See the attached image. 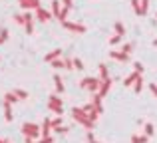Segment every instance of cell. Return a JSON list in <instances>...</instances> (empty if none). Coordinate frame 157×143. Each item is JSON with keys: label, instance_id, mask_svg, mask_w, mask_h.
<instances>
[{"label": "cell", "instance_id": "24", "mask_svg": "<svg viewBox=\"0 0 157 143\" xmlns=\"http://www.w3.org/2000/svg\"><path fill=\"white\" fill-rule=\"evenodd\" d=\"M52 131L58 133V135H66V133H70V129L66 125H60V127H52Z\"/></svg>", "mask_w": 157, "mask_h": 143}, {"label": "cell", "instance_id": "40", "mask_svg": "<svg viewBox=\"0 0 157 143\" xmlns=\"http://www.w3.org/2000/svg\"><path fill=\"white\" fill-rule=\"evenodd\" d=\"M38 143H54V137H52V135H50V137H42Z\"/></svg>", "mask_w": 157, "mask_h": 143}, {"label": "cell", "instance_id": "46", "mask_svg": "<svg viewBox=\"0 0 157 143\" xmlns=\"http://www.w3.org/2000/svg\"><path fill=\"white\" fill-rule=\"evenodd\" d=\"M26 143H34V139H26Z\"/></svg>", "mask_w": 157, "mask_h": 143}, {"label": "cell", "instance_id": "39", "mask_svg": "<svg viewBox=\"0 0 157 143\" xmlns=\"http://www.w3.org/2000/svg\"><path fill=\"white\" fill-rule=\"evenodd\" d=\"M82 109H84L86 113H92V111H94V109H96V107H94V103H88V105H84V107H82Z\"/></svg>", "mask_w": 157, "mask_h": 143}, {"label": "cell", "instance_id": "34", "mask_svg": "<svg viewBox=\"0 0 157 143\" xmlns=\"http://www.w3.org/2000/svg\"><path fill=\"white\" fill-rule=\"evenodd\" d=\"M86 139H88V143H100V141L96 139V137H94V133H92V131L86 133Z\"/></svg>", "mask_w": 157, "mask_h": 143}, {"label": "cell", "instance_id": "22", "mask_svg": "<svg viewBox=\"0 0 157 143\" xmlns=\"http://www.w3.org/2000/svg\"><path fill=\"white\" fill-rule=\"evenodd\" d=\"M113 30H115V34H119V36L125 34V26H123L121 22H115V24H113Z\"/></svg>", "mask_w": 157, "mask_h": 143}, {"label": "cell", "instance_id": "47", "mask_svg": "<svg viewBox=\"0 0 157 143\" xmlns=\"http://www.w3.org/2000/svg\"><path fill=\"white\" fill-rule=\"evenodd\" d=\"M0 44H2V40H0Z\"/></svg>", "mask_w": 157, "mask_h": 143}, {"label": "cell", "instance_id": "44", "mask_svg": "<svg viewBox=\"0 0 157 143\" xmlns=\"http://www.w3.org/2000/svg\"><path fill=\"white\" fill-rule=\"evenodd\" d=\"M151 44H153V46L157 48V38H155V40H153V42H151Z\"/></svg>", "mask_w": 157, "mask_h": 143}, {"label": "cell", "instance_id": "12", "mask_svg": "<svg viewBox=\"0 0 157 143\" xmlns=\"http://www.w3.org/2000/svg\"><path fill=\"white\" fill-rule=\"evenodd\" d=\"M54 89H56V93H58V96L66 92V88H64V81H62L60 73H56V76H54Z\"/></svg>", "mask_w": 157, "mask_h": 143}, {"label": "cell", "instance_id": "15", "mask_svg": "<svg viewBox=\"0 0 157 143\" xmlns=\"http://www.w3.org/2000/svg\"><path fill=\"white\" fill-rule=\"evenodd\" d=\"M50 131H52V119H44L42 123V137H50Z\"/></svg>", "mask_w": 157, "mask_h": 143}, {"label": "cell", "instance_id": "43", "mask_svg": "<svg viewBox=\"0 0 157 143\" xmlns=\"http://www.w3.org/2000/svg\"><path fill=\"white\" fill-rule=\"evenodd\" d=\"M147 141H149V137H147V135H141V143H147Z\"/></svg>", "mask_w": 157, "mask_h": 143}, {"label": "cell", "instance_id": "13", "mask_svg": "<svg viewBox=\"0 0 157 143\" xmlns=\"http://www.w3.org/2000/svg\"><path fill=\"white\" fill-rule=\"evenodd\" d=\"M109 58L115 62H129V54H123V52H109Z\"/></svg>", "mask_w": 157, "mask_h": 143}, {"label": "cell", "instance_id": "5", "mask_svg": "<svg viewBox=\"0 0 157 143\" xmlns=\"http://www.w3.org/2000/svg\"><path fill=\"white\" fill-rule=\"evenodd\" d=\"M62 26L66 28V30L70 32H78V34H84L88 28H86V24H78V22H70V20H64V22H60Z\"/></svg>", "mask_w": 157, "mask_h": 143}, {"label": "cell", "instance_id": "3", "mask_svg": "<svg viewBox=\"0 0 157 143\" xmlns=\"http://www.w3.org/2000/svg\"><path fill=\"white\" fill-rule=\"evenodd\" d=\"M48 107H50L56 115H64V101H62V97L58 96V93H52V96L48 97Z\"/></svg>", "mask_w": 157, "mask_h": 143}, {"label": "cell", "instance_id": "30", "mask_svg": "<svg viewBox=\"0 0 157 143\" xmlns=\"http://www.w3.org/2000/svg\"><path fill=\"white\" fill-rule=\"evenodd\" d=\"M74 68H76V70H84V62H82L80 58H74Z\"/></svg>", "mask_w": 157, "mask_h": 143}, {"label": "cell", "instance_id": "27", "mask_svg": "<svg viewBox=\"0 0 157 143\" xmlns=\"http://www.w3.org/2000/svg\"><path fill=\"white\" fill-rule=\"evenodd\" d=\"M68 14H70V10H68V8H64V6H62V12H60V16H58V20H60V22L68 20Z\"/></svg>", "mask_w": 157, "mask_h": 143}, {"label": "cell", "instance_id": "10", "mask_svg": "<svg viewBox=\"0 0 157 143\" xmlns=\"http://www.w3.org/2000/svg\"><path fill=\"white\" fill-rule=\"evenodd\" d=\"M2 107H4V121H8V123H10V121L14 119V113H12V103L2 101Z\"/></svg>", "mask_w": 157, "mask_h": 143}, {"label": "cell", "instance_id": "14", "mask_svg": "<svg viewBox=\"0 0 157 143\" xmlns=\"http://www.w3.org/2000/svg\"><path fill=\"white\" fill-rule=\"evenodd\" d=\"M139 76H143V73H139V72H131L129 76H127L125 80H123V85H125V88H129V85H133V84H135V80H137Z\"/></svg>", "mask_w": 157, "mask_h": 143}, {"label": "cell", "instance_id": "11", "mask_svg": "<svg viewBox=\"0 0 157 143\" xmlns=\"http://www.w3.org/2000/svg\"><path fill=\"white\" fill-rule=\"evenodd\" d=\"M58 58H62V48H56V50H52V52H48L46 56H44V62H54V60H58Z\"/></svg>", "mask_w": 157, "mask_h": 143}, {"label": "cell", "instance_id": "19", "mask_svg": "<svg viewBox=\"0 0 157 143\" xmlns=\"http://www.w3.org/2000/svg\"><path fill=\"white\" fill-rule=\"evenodd\" d=\"M143 88H145V84H143V76H139L137 80H135V84H133V92L135 93H141Z\"/></svg>", "mask_w": 157, "mask_h": 143}, {"label": "cell", "instance_id": "20", "mask_svg": "<svg viewBox=\"0 0 157 143\" xmlns=\"http://www.w3.org/2000/svg\"><path fill=\"white\" fill-rule=\"evenodd\" d=\"M4 101H8V103H12V105H14V103H18V96H16V93L14 92H8L6 93V96H4Z\"/></svg>", "mask_w": 157, "mask_h": 143}, {"label": "cell", "instance_id": "42", "mask_svg": "<svg viewBox=\"0 0 157 143\" xmlns=\"http://www.w3.org/2000/svg\"><path fill=\"white\" fill-rule=\"evenodd\" d=\"M131 143H141V135H131Z\"/></svg>", "mask_w": 157, "mask_h": 143}, {"label": "cell", "instance_id": "9", "mask_svg": "<svg viewBox=\"0 0 157 143\" xmlns=\"http://www.w3.org/2000/svg\"><path fill=\"white\" fill-rule=\"evenodd\" d=\"M36 18H38L40 22H48V20L52 18V12H50V10H46V8H42V6H40L38 10H36Z\"/></svg>", "mask_w": 157, "mask_h": 143}, {"label": "cell", "instance_id": "7", "mask_svg": "<svg viewBox=\"0 0 157 143\" xmlns=\"http://www.w3.org/2000/svg\"><path fill=\"white\" fill-rule=\"evenodd\" d=\"M111 85H113V80H104L101 81V85H100V92H98V96L101 97V100H104V97L107 96V93H109V89H111Z\"/></svg>", "mask_w": 157, "mask_h": 143}, {"label": "cell", "instance_id": "21", "mask_svg": "<svg viewBox=\"0 0 157 143\" xmlns=\"http://www.w3.org/2000/svg\"><path fill=\"white\" fill-rule=\"evenodd\" d=\"M131 6H133V12L137 16H143V10H141V2L139 0H131Z\"/></svg>", "mask_w": 157, "mask_h": 143}, {"label": "cell", "instance_id": "45", "mask_svg": "<svg viewBox=\"0 0 157 143\" xmlns=\"http://www.w3.org/2000/svg\"><path fill=\"white\" fill-rule=\"evenodd\" d=\"M0 143H8V139H0Z\"/></svg>", "mask_w": 157, "mask_h": 143}, {"label": "cell", "instance_id": "38", "mask_svg": "<svg viewBox=\"0 0 157 143\" xmlns=\"http://www.w3.org/2000/svg\"><path fill=\"white\" fill-rule=\"evenodd\" d=\"M147 8H149V0H141V10H143V16L147 14Z\"/></svg>", "mask_w": 157, "mask_h": 143}, {"label": "cell", "instance_id": "8", "mask_svg": "<svg viewBox=\"0 0 157 143\" xmlns=\"http://www.w3.org/2000/svg\"><path fill=\"white\" fill-rule=\"evenodd\" d=\"M24 30H26L28 34L34 32V18H32L30 12H24Z\"/></svg>", "mask_w": 157, "mask_h": 143}, {"label": "cell", "instance_id": "23", "mask_svg": "<svg viewBox=\"0 0 157 143\" xmlns=\"http://www.w3.org/2000/svg\"><path fill=\"white\" fill-rule=\"evenodd\" d=\"M52 68H54V70H62V68H66V64H64V58H58V60H54V62H52Z\"/></svg>", "mask_w": 157, "mask_h": 143}, {"label": "cell", "instance_id": "16", "mask_svg": "<svg viewBox=\"0 0 157 143\" xmlns=\"http://www.w3.org/2000/svg\"><path fill=\"white\" fill-rule=\"evenodd\" d=\"M92 103H94V107H96V111H98V113L104 111V105H101V97L98 96V93H94V96H92Z\"/></svg>", "mask_w": 157, "mask_h": 143}, {"label": "cell", "instance_id": "26", "mask_svg": "<svg viewBox=\"0 0 157 143\" xmlns=\"http://www.w3.org/2000/svg\"><path fill=\"white\" fill-rule=\"evenodd\" d=\"M153 133H155V127H153V123H145V133H143V135H147V137H153Z\"/></svg>", "mask_w": 157, "mask_h": 143}, {"label": "cell", "instance_id": "48", "mask_svg": "<svg viewBox=\"0 0 157 143\" xmlns=\"http://www.w3.org/2000/svg\"><path fill=\"white\" fill-rule=\"evenodd\" d=\"M155 18H157V14H155Z\"/></svg>", "mask_w": 157, "mask_h": 143}, {"label": "cell", "instance_id": "25", "mask_svg": "<svg viewBox=\"0 0 157 143\" xmlns=\"http://www.w3.org/2000/svg\"><path fill=\"white\" fill-rule=\"evenodd\" d=\"M14 93L18 96V100H26L28 97V92L26 89H20V88H14Z\"/></svg>", "mask_w": 157, "mask_h": 143}, {"label": "cell", "instance_id": "28", "mask_svg": "<svg viewBox=\"0 0 157 143\" xmlns=\"http://www.w3.org/2000/svg\"><path fill=\"white\" fill-rule=\"evenodd\" d=\"M131 50H133V44H131V42L121 44V52H123V54H131Z\"/></svg>", "mask_w": 157, "mask_h": 143}, {"label": "cell", "instance_id": "2", "mask_svg": "<svg viewBox=\"0 0 157 143\" xmlns=\"http://www.w3.org/2000/svg\"><path fill=\"white\" fill-rule=\"evenodd\" d=\"M22 135H24V139H38V137H42V129L36 123H24L22 125Z\"/></svg>", "mask_w": 157, "mask_h": 143}, {"label": "cell", "instance_id": "18", "mask_svg": "<svg viewBox=\"0 0 157 143\" xmlns=\"http://www.w3.org/2000/svg\"><path fill=\"white\" fill-rule=\"evenodd\" d=\"M98 70H100V80L101 81H104V80H109V70H107L105 64H100V68H98Z\"/></svg>", "mask_w": 157, "mask_h": 143}, {"label": "cell", "instance_id": "1", "mask_svg": "<svg viewBox=\"0 0 157 143\" xmlns=\"http://www.w3.org/2000/svg\"><path fill=\"white\" fill-rule=\"evenodd\" d=\"M72 117H74V119H76L80 125H84V127L88 129V131L94 127V125H96V123H94V121L88 117V113H86L82 107H74V109H72Z\"/></svg>", "mask_w": 157, "mask_h": 143}, {"label": "cell", "instance_id": "4", "mask_svg": "<svg viewBox=\"0 0 157 143\" xmlns=\"http://www.w3.org/2000/svg\"><path fill=\"white\" fill-rule=\"evenodd\" d=\"M100 85H101V80H100V77H84V80L80 81V88L90 89L92 93H98V92H100Z\"/></svg>", "mask_w": 157, "mask_h": 143}, {"label": "cell", "instance_id": "31", "mask_svg": "<svg viewBox=\"0 0 157 143\" xmlns=\"http://www.w3.org/2000/svg\"><path fill=\"white\" fill-rule=\"evenodd\" d=\"M0 40H2V44L8 40V30L6 28H0Z\"/></svg>", "mask_w": 157, "mask_h": 143}, {"label": "cell", "instance_id": "36", "mask_svg": "<svg viewBox=\"0 0 157 143\" xmlns=\"http://www.w3.org/2000/svg\"><path fill=\"white\" fill-rule=\"evenodd\" d=\"M14 22H16V24H22V26H24V14H14Z\"/></svg>", "mask_w": 157, "mask_h": 143}, {"label": "cell", "instance_id": "35", "mask_svg": "<svg viewBox=\"0 0 157 143\" xmlns=\"http://www.w3.org/2000/svg\"><path fill=\"white\" fill-rule=\"evenodd\" d=\"M60 125H62V115L54 117V119H52V127H60Z\"/></svg>", "mask_w": 157, "mask_h": 143}, {"label": "cell", "instance_id": "32", "mask_svg": "<svg viewBox=\"0 0 157 143\" xmlns=\"http://www.w3.org/2000/svg\"><path fill=\"white\" fill-rule=\"evenodd\" d=\"M64 64H66V70H74V60L72 58H64Z\"/></svg>", "mask_w": 157, "mask_h": 143}, {"label": "cell", "instance_id": "37", "mask_svg": "<svg viewBox=\"0 0 157 143\" xmlns=\"http://www.w3.org/2000/svg\"><path fill=\"white\" fill-rule=\"evenodd\" d=\"M60 2H62V6H64V8H68V10H72V8H74L72 0H60Z\"/></svg>", "mask_w": 157, "mask_h": 143}, {"label": "cell", "instance_id": "29", "mask_svg": "<svg viewBox=\"0 0 157 143\" xmlns=\"http://www.w3.org/2000/svg\"><path fill=\"white\" fill-rule=\"evenodd\" d=\"M121 40H123V36L115 34V36H111V38H109V44H113V46H115V44H121Z\"/></svg>", "mask_w": 157, "mask_h": 143}, {"label": "cell", "instance_id": "17", "mask_svg": "<svg viewBox=\"0 0 157 143\" xmlns=\"http://www.w3.org/2000/svg\"><path fill=\"white\" fill-rule=\"evenodd\" d=\"M52 16H56V18H58V16H60V12H62V2H60V0H52Z\"/></svg>", "mask_w": 157, "mask_h": 143}, {"label": "cell", "instance_id": "6", "mask_svg": "<svg viewBox=\"0 0 157 143\" xmlns=\"http://www.w3.org/2000/svg\"><path fill=\"white\" fill-rule=\"evenodd\" d=\"M20 8H24V10H38L40 6H42V2L40 0H18Z\"/></svg>", "mask_w": 157, "mask_h": 143}, {"label": "cell", "instance_id": "41", "mask_svg": "<svg viewBox=\"0 0 157 143\" xmlns=\"http://www.w3.org/2000/svg\"><path fill=\"white\" fill-rule=\"evenodd\" d=\"M149 89H151V93L157 97V84H149Z\"/></svg>", "mask_w": 157, "mask_h": 143}, {"label": "cell", "instance_id": "33", "mask_svg": "<svg viewBox=\"0 0 157 143\" xmlns=\"http://www.w3.org/2000/svg\"><path fill=\"white\" fill-rule=\"evenodd\" d=\"M133 68H135V72H139V73L145 72V66H143L141 62H135V64H133Z\"/></svg>", "mask_w": 157, "mask_h": 143}]
</instances>
